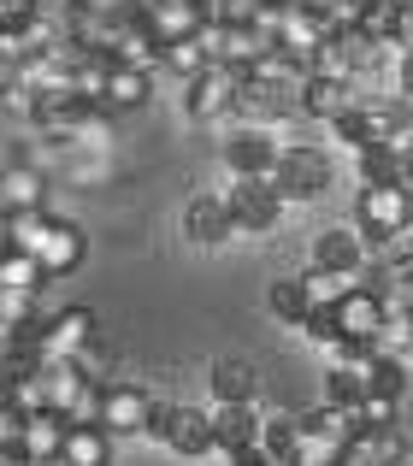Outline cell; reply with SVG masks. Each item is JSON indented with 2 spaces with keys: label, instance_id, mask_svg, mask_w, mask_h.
Wrapping results in <instances>:
<instances>
[{
  "label": "cell",
  "instance_id": "obj_1",
  "mask_svg": "<svg viewBox=\"0 0 413 466\" xmlns=\"http://www.w3.org/2000/svg\"><path fill=\"white\" fill-rule=\"evenodd\" d=\"M6 242L18 254H30L47 278H71L89 254V237H83L71 218H54V213H18L6 218Z\"/></svg>",
  "mask_w": 413,
  "mask_h": 466
},
{
  "label": "cell",
  "instance_id": "obj_2",
  "mask_svg": "<svg viewBox=\"0 0 413 466\" xmlns=\"http://www.w3.org/2000/svg\"><path fill=\"white\" fill-rule=\"evenodd\" d=\"M355 230L372 242V248H384L390 237L413 230V189H402V183H360Z\"/></svg>",
  "mask_w": 413,
  "mask_h": 466
},
{
  "label": "cell",
  "instance_id": "obj_3",
  "mask_svg": "<svg viewBox=\"0 0 413 466\" xmlns=\"http://www.w3.org/2000/svg\"><path fill=\"white\" fill-rule=\"evenodd\" d=\"M277 189V201H319L325 189H331V159H325V148H307V142H289L284 154H277L272 177H266Z\"/></svg>",
  "mask_w": 413,
  "mask_h": 466
},
{
  "label": "cell",
  "instance_id": "obj_4",
  "mask_svg": "<svg viewBox=\"0 0 413 466\" xmlns=\"http://www.w3.org/2000/svg\"><path fill=\"white\" fill-rule=\"evenodd\" d=\"M277 137L266 125H230V137L218 142V159H225V171H230V183H266L272 177V166H277Z\"/></svg>",
  "mask_w": 413,
  "mask_h": 466
},
{
  "label": "cell",
  "instance_id": "obj_5",
  "mask_svg": "<svg viewBox=\"0 0 413 466\" xmlns=\"http://www.w3.org/2000/svg\"><path fill=\"white\" fill-rule=\"evenodd\" d=\"M237 89H242V71H230V66H206L196 71V77L184 83V113L196 118V125H225L230 113H237Z\"/></svg>",
  "mask_w": 413,
  "mask_h": 466
},
{
  "label": "cell",
  "instance_id": "obj_6",
  "mask_svg": "<svg viewBox=\"0 0 413 466\" xmlns=\"http://www.w3.org/2000/svg\"><path fill=\"white\" fill-rule=\"evenodd\" d=\"M148 431L160 437L172 455H184V461H196V455H206V449H213V425H206V413L189 408V401H154Z\"/></svg>",
  "mask_w": 413,
  "mask_h": 466
},
{
  "label": "cell",
  "instance_id": "obj_7",
  "mask_svg": "<svg viewBox=\"0 0 413 466\" xmlns=\"http://www.w3.org/2000/svg\"><path fill=\"white\" fill-rule=\"evenodd\" d=\"M225 195V213H230V230L237 237H266V230H277V218H284V201H277L272 183H230Z\"/></svg>",
  "mask_w": 413,
  "mask_h": 466
},
{
  "label": "cell",
  "instance_id": "obj_8",
  "mask_svg": "<svg viewBox=\"0 0 413 466\" xmlns=\"http://www.w3.org/2000/svg\"><path fill=\"white\" fill-rule=\"evenodd\" d=\"M313 266H319V272L348 278V284H360V278H367V266H372V242L360 237L355 225H331V230H319V237H313Z\"/></svg>",
  "mask_w": 413,
  "mask_h": 466
},
{
  "label": "cell",
  "instance_id": "obj_9",
  "mask_svg": "<svg viewBox=\"0 0 413 466\" xmlns=\"http://www.w3.org/2000/svg\"><path fill=\"white\" fill-rule=\"evenodd\" d=\"M154 420V396L142 384H101V413H95V425H101L106 437H142Z\"/></svg>",
  "mask_w": 413,
  "mask_h": 466
},
{
  "label": "cell",
  "instance_id": "obj_10",
  "mask_svg": "<svg viewBox=\"0 0 413 466\" xmlns=\"http://www.w3.org/2000/svg\"><path fill=\"white\" fill-rule=\"evenodd\" d=\"M142 18V30L154 35V42H184V35H201L206 30V0H136L130 6Z\"/></svg>",
  "mask_w": 413,
  "mask_h": 466
},
{
  "label": "cell",
  "instance_id": "obj_11",
  "mask_svg": "<svg viewBox=\"0 0 413 466\" xmlns=\"http://www.w3.org/2000/svg\"><path fill=\"white\" fill-rule=\"evenodd\" d=\"M384 313H390V301H384L378 289H367V284H355V289H348V296L331 308L337 337H343V342H360V349H372V342H378Z\"/></svg>",
  "mask_w": 413,
  "mask_h": 466
},
{
  "label": "cell",
  "instance_id": "obj_12",
  "mask_svg": "<svg viewBox=\"0 0 413 466\" xmlns=\"http://www.w3.org/2000/svg\"><path fill=\"white\" fill-rule=\"evenodd\" d=\"M95 342V313L89 308H59L42 319V360H83Z\"/></svg>",
  "mask_w": 413,
  "mask_h": 466
},
{
  "label": "cell",
  "instance_id": "obj_13",
  "mask_svg": "<svg viewBox=\"0 0 413 466\" xmlns=\"http://www.w3.org/2000/svg\"><path fill=\"white\" fill-rule=\"evenodd\" d=\"M206 47H213V59L230 66V71H254L272 54V42H266L254 24H206Z\"/></svg>",
  "mask_w": 413,
  "mask_h": 466
},
{
  "label": "cell",
  "instance_id": "obj_14",
  "mask_svg": "<svg viewBox=\"0 0 413 466\" xmlns=\"http://www.w3.org/2000/svg\"><path fill=\"white\" fill-rule=\"evenodd\" d=\"M184 237L189 242H201V248H218V242H230L237 230H230V213H225V195L218 189H201V195H189L184 201Z\"/></svg>",
  "mask_w": 413,
  "mask_h": 466
},
{
  "label": "cell",
  "instance_id": "obj_15",
  "mask_svg": "<svg viewBox=\"0 0 413 466\" xmlns=\"http://www.w3.org/2000/svg\"><path fill=\"white\" fill-rule=\"evenodd\" d=\"M319 42H325V30L296 6V0H284V12H277V30H272V54H284L289 66L307 71V59L319 54Z\"/></svg>",
  "mask_w": 413,
  "mask_h": 466
},
{
  "label": "cell",
  "instance_id": "obj_16",
  "mask_svg": "<svg viewBox=\"0 0 413 466\" xmlns=\"http://www.w3.org/2000/svg\"><path fill=\"white\" fill-rule=\"evenodd\" d=\"M154 95V71H136V66H113L106 59V77H101V95H95V106H106V113H142Z\"/></svg>",
  "mask_w": 413,
  "mask_h": 466
},
{
  "label": "cell",
  "instance_id": "obj_17",
  "mask_svg": "<svg viewBox=\"0 0 413 466\" xmlns=\"http://www.w3.org/2000/svg\"><path fill=\"white\" fill-rule=\"evenodd\" d=\"M18 213H47V177L35 166H0V218Z\"/></svg>",
  "mask_w": 413,
  "mask_h": 466
},
{
  "label": "cell",
  "instance_id": "obj_18",
  "mask_svg": "<svg viewBox=\"0 0 413 466\" xmlns=\"http://www.w3.org/2000/svg\"><path fill=\"white\" fill-rule=\"evenodd\" d=\"M206 425H213V449H218V455H230V449H242V443L260 437V413H254V401H218V408L206 413Z\"/></svg>",
  "mask_w": 413,
  "mask_h": 466
},
{
  "label": "cell",
  "instance_id": "obj_19",
  "mask_svg": "<svg viewBox=\"0 0 413 466\" xmlns=\"http://www.w3.org/2000/svg\"><path fill=\"white\" fill-rule=\"evenodd\" d=\"M355 101H360L355 83H331V77H301V89H296V113L325 118V125H331L337 113H348Z\"/></svg>",
  "mask_w": 413,
  "mask_h": 466
},
{
  "label": "cell",
  "instance_id": "obj_20",
  "mask_svg": "<svg viewBox=\"0 0 413 466\" xmlns=\"http://www.w3.org/2000/svg\"><path fill=\"white\" fill-rule=\"evenodd\" d=\"M42 390H47V413L71 420L77 396L89 390V372H83V360H42Z\"/></svg>",
  "mask_w": 413,
  "mask_h": 466
},
{
  "label": "cell",
  "instance_id": "obj_21",
  "mask_svg": "<svg viewBox=\"0 0 413 466\" xmlns=\"http://www.w3.org/2000/svg\"><path fill=\"white\" fill-rule=\"evenodd\" d=\"M59 443H65V420H59V413H30V420H24L18 455L30 461V466H54L59 461Z\"/></svg>",
  "mask_w": 413,
  "mask_h": 466
},
{
  "label": "cell",
  "instance_id": "obj_22",
  "mask_svg": "<svg viewBox=\"0 0 413 466\" xmlns=\"http://www.w3.org/2000/svg\"><path fill=\"white\" fill-rule=\"evenodd\" d=\"M59 466H113V437L101 425H65Z\"/></svg>",
  "mask_w": 413,
  "mask_h": 466
},
{
  "label": "cell",
  "instance_id": "obj_23",
  "mask_svg": "<svg viewBox=\"0 0 413 466\" xmlns=\"http://www.w3.org/2000/svg\"><path fill=\"white\" fill-rule=\"evenodd\" d=\"M206 384H213V401H254V396H260V378H254V366H248V360H230V354H218V360H213Z\"/></svg>",
  "mask_w": 413,
  "mask_h": 466
},
{
  "label": "cell",
  "instance_id": "obj_24",
  "mask_svg": "<svg viewBox=\"0 0 413 466\" xmlns=\"http://www.w3.org/2000/svg\"><path fill=\"white\" fill-rule=\"evenodd\" d=\"M160 66L166 71H172V77H196V71H206V66H213V47H206V30L201 35H184V42H166L160 47Z\"/></svg>",
  "mask_w": 413,
  "mask_h": 466
},
{
  "label": "cell",
  "instance_id": "obj_25",
  "mask_svg": "<svg viewBox=\"0 0 413 466\" xmlns=\"http://www.w3.org/2000/svg\"><path fill=\"white\" fill-rule=\"evenodd\" d=\"M0 289H18V296H42V289H47V272L30 260V254L6 248V254H0Z\"/></svg>",
  "mask_w": 413,
  "mask_h": 466
},
{
  "label": "cell",
  "instance_id": "obj_26",
  "mask_svg": "<svg viewBox=\"0 0 413 466\" xmlns=\"http://www.w3.org/2000/svg\"><path fill=\"white\" fill-rule=\"evenodd\" d=\"M296 284H301V296H307V313H319V308H337V301H343L348 289H355L348 278H337V272H319V266H307V272H301Z\"/></svg>",
  "mask_w": 413,
  "mask_h": 466
},
{
  "label": "cell",
  "instance_id": "obj_27",
  "mask_svg": "<svg viewBox=\"0 0 413 466\" xmlns=\"http://www.w3.org/2000/svg\"><path fill=\"white\" fill-rule=\"evenodd\" d=\"M296 425H301V413H260V437H254V443H260L266 455L284 466L289 443H296Z\"/></svg>",
  "mask_w": 413,
  "mask_h": 466
},
{
  "label": "cell",
  "instance_id": "obj_28",
  "mask_svg": "<svg viewBox=\"0 0 413 466\" xmlns=\"http://www.w3.org/2000/svg\"><path fill=\"white\" fill-rule=\"evenodd\" d=\"M266 308L284 319V325H301V319H307V296H301L296 278H277V284L266 289Z\"/></svg>",
  "mask_w": 413,
  "mask_h": 466
},
{
  "label": "cell",
  "instance_id": "obj_29",
  "mask_svg": "<svg viewBox=\"0 0 413 466\" xmlns=\"http://www.w3.org/2000/svg\"><path fill=\"white\" fill-rule=\"evenodd\" d=\"M301 12H307L313 24H319L325 35H337V30H348V0H296Z\"/></svg>",
  "mask_w": 413,
  "mask_h": 466
},
{
  "label": "cell",
  "instance_id": "obj_30",
  "mask_svg": "<svg viewBox=\"0 0 413 466\" xmlns=\"http://www.w3.org/2000/svg\"><path fill=\"white\" fill-rule=\"evenodd\" d=\"M24 420H30V413H18L6 396H0V449H18V437H24Z\"/></svg>",
  "mask_w": 413,
  "mask_h": 466
},
{
  "label": "cell",
  "instance_id": "obj_31",
  "mask_svg": "<svg viewBox=\"0 0 413 466\" xmlns=\"http://www.w3.org/2000/svg\"><path fill=\"white\" fill-rule=\"evenodd\" d=\"M230 466H277L272 455H266V449L260 443H242V449H230V455H225Z\"/></svg>",
  "mask_w": 413,
  "mask_h": 466
},
{
  "label": "cell",
  "instance_id": "obj_32",
  "mask_svg": "<svg viewBox=\"0 0 413 466\" xmlns=\"http://www.w3.org/2000/svg\"><path fill=\"white\" fill-rule=\"evenodd\" d=\"M396 42H402V47H413V0L402 6V18H396Z\"/></svg>",
  "mask_w": 413,
  "mask_h": 466
},
{
  "label": "cell",
  "instance_id": "obj_33",
  "mask_svg": "<svg viewBox=\"0 0 413 466\" xmlns=\"http://www.w3.org/2000/svg\"><path fill=\"white\" fill-rule=\"evenodd\" d=\"M396 154H402V166H408V177H413V125L396 137Z\"/></svg>",
  "mask_w": 413,
  "mask_h": 466
},
{
  "label": "cell",
  "instance_id": "obj_34",
  "mask_svg": "<svg viewBox=\"0 0 413 466\" xmlns=\"http://www.w3.org/2000/svg\"><path fill=\"white\" fill-rule=\"evenodd\" d=\"M0 466H30V461H24L18 449H0Z\"/></svg>",
  "mask_w": 413,
  "mask_h": 466
},
{
  "label": "cell",
  "instance_id": "obj_35",
  "mask_svg": "<svg viewBox=\"0 0 413 466\" xmlns=\"http://www.w3.org/2000/svg\"><path fill=\"white\" fill-rule=\"evenodd\" d=\"M384 466H408V461H384Z\"/></svg>",
  "mask_w": 413,
  "mask_h": 466
},
{
  "label": "cell",
  "instance_id": "obj_36",
  "mask_svg": "<svg viewBox=\"0 0 413 466\" xmlns=\"http://www.w3.org/2000/svg\"><path fill=\"white\" fill-rule=\"evenodd\" d=\"M390 6H408V0H390Z\"/></svg>",
  "mask_w": 413,
  "mask_h": 466
}]
</instances>
